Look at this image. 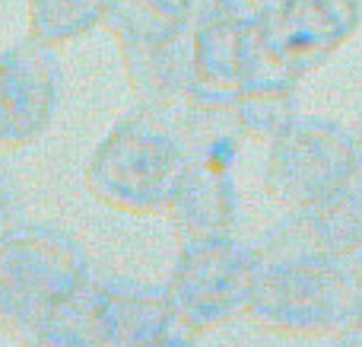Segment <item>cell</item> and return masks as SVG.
Returning a JSON list of instances; mask_svg holds the SVG:
<instances>
[{
	"label": "cell",
	"mask_w": 362,
	"mask_h": 347,
	"mask_svg": "<svg viewBox=\"0 0 362 347\" xmlns=\"http://www.w3.org/2000/svg\"><path fill=\"white\" fill-rule=\"evenodd\" d=\"M245 316L286 338H334L362 319V290L350 258L315 252L261 255Z\"/></svg>",
	"instance_id": "obj_1"
},
{
	"label": "cell",
	"mask_w": 362,
	"mask_h": 347,
	"mask_svg": "<svg viewBox=\"0 0 362 347\" xmlns=\"http://www.w3.org/2000/svg\"><path fill=\"white\" fill-rule=\"evenodd\" d=\"M185 159V144L163 108L140 106L93 150L86 188L124 214H165Z\"/></svg>",
	"instance_id": "obj_2"
},
{
	"label": "cell",
	"mask_w": 362,
	"mask_h": 347,
	"mask_svg": "<svg viewBox=\"0 0 362 347\" xmlns=\"http://www.w3.org/2000/svg\"><path fill=\"white\" fill-rule=\"evenodd\" d=\"M89 274L86 249L70 233L45 223H16L0 236V329L25 338L48 303Z\"/></svg>",
	"instance_id": "obj_3"
},
{
	"label": "cell",
	"mask_w": 362,
	"mask_h": 347,
	"mask_svg": "<svg viewBox=\"0 0 362 347\" xmlns=\"http://www.w3.org/2000/svg\"><path fill=\"white\" fill-rule=\"evenodd\" d=\"M257 268H261L257 249L238 242L235 233L187 239L165 280V293L181 329H187L191 335H204L245 316Z\"/></svg>",
	"instance_id": "obj_4"
},
{
	"label": "cell",
	"mask_w": 362,
	"mask_h": 347,
	"mask_svg": "<svg viewBox=\"0 0 362 347\" xmlns=\"http://www.w3.org/2000/svg\"><path fill=\"white\" fill-rule=\"evenodd\" d=\"M362 169L356 137L331 121L296 118L270 140L264 166V191L289 214L308 210L337 195Z\"/></svg>",
	"instance_id": "obj_5"
},
{
	"label": "cell",
	"mask_w": 362,
	"mask_h": 347,
	"mask_svg": "<svg viewBox=\"0 0 362 347\" xmlns=\"http://www.w3.org/2000/svg\"><path fill=\"white\" fill-rule=\"evenodd\" d=\"M61 99V61L54 48L25 42L0 51V147L19 150L48 131Z\"/></svg>",
	"instance_id": "obj_6"
},
{
	"label": "cell",
	"mask_w": 362,
	"mask_h": 347,
	"mask_svg": "<svg viewBox=\"0 0 362 347\" xmlns=\"http://www.w3.org/2000/svg\"><path fill=\"white\" fill-rule=\"evenodd\" d=\"M238 153L242 150H232V147L187 153L185 169L165 207L172 227L185 242L235 233L238 191L232 172H235Z\"/></svg>",
	"instance_id": "obj_7"
},
{
	"label": "cell",
	"mask_w": 362,
	"mask_h": 347,
	"mask_svg": "<svg viewBox=\"0 0 362 347\" xmlns=\"http://www.w3.org/2000/svg\"><path fill=\"white\" fill-rule=\"evenodd\" d=\"M356 25V0H283L264 19V42L293 76L321 64Z\"/></svg>",
	"instance_id": "obj_8"
},
{
	"label": "cell",
	"mask_w": 362,
	"mask_h": 347,
	"mask_svg": "<svg viewBox=\"0 0 362 347\" xmlns=\"http://www.w3.org/2000/svg\"><path fill=\"white\" fill-rule=\"evenodd\" d=\"M286 252H315L334 258H353L362 252V169L327 201L289 214L257 246V255Z\"/></svg>",
	"instance_id": "obj_9"
},
{
	"label": "cell",
	"mask_w": 362,
	"mask_h": 347,
	"mask_svg": "<svg viewBox=\"0 0 362 347\" xmlns=\"http://www.w3.org/2000/svg\"><path fill=\"white\" fill-rule=\"evenodd\" d=\"M32 347H115L112 306L105 278L86 280L64 290L29 329Z\"/></svg>",
	"instance_id": "obj_10"
},
{
	"label": "cell",
	"mask_w": 362,
	"mask_h": 347,
	"mask_svg": "<svg viewBox=\"0 0 362 347\" xmlns=\"http://www.w3.org/2000/svg\"><path fill=\"white\" fill-rule=\"evenodd\" d=\"M127 83L140 106L165 108L181 102L197 83L194 32H181L165 42H118Z\"/></svg>",
	"instance_id": "obj_11"
},
{
	"label": "cell",
	"mask_w": 362,
	"mask_h": 347,
	"mask_svg": "<svg viewBox=\"0 0 362 347\" xmlns=\"http://www.w3.org/2000/svg\"><path fill=\"white\" fill-rule=\"evenodd\" d=\"M105 287L112 306L115 347H137L181 325L165 287L134 278H105Z\"/></svg>",
	"instance_id": "obj_12"
},
{
	"label": "cell",
	"mask_w": 362,
	"mask_h": 347,
	"mask_svg": "<svg viewBox=\"0 0 362 347\" xmlns=\"http://www.w3.org/2000/svg\"><path fill=\"white\" fill-rule=\"evenodd\" d=\"M206 16V0H112L105 25L115 42H165Z\"/></svg>",
	"instance_id": "obj_13"
},
{
	"label": "cell",
	"mask_w": 362,
	"mask_h": 347,
	"mask_svg": "<svg viewBox=\"0 0 362 347\" xmlns=\"http://www.w3.org/2000/svg\"><path fill=\"white\" fill-rule=\"evenodd\" d=\"M296 80H255L235 89V112L245 137L276 140L296 121Z\"/></svg>",
	"instance_id": "obj_14"
},
{
	"label": "cell",
	"mask_w": 362,
	"mask_h": 347,
	"mask_svg": "<svg viewBox=\"0 0 362 347\" xmlns=\"http://www.w3.org/2000/svg\"><path fill=\"white\" fill-rule=\"evenodd\" d=\"M112 0H29V38L42 45H67L105 25Z\"/></svg>",
	"instance_id": "obj_15"
},
{
	"label": "cell",
	"mask_w": 362,
	"mask_h": 347,
	"mask_svg": "<svg viewBox=\"0 0 362 347\" xmlns=\"http://www.w3.org/2000/svg\"><path fill=\"white\" fill-rule=\"evenodd\" d=\"M16 227V191H13V182L0 172V236L10 233Z\"/></svg>",
	"instance_id": "obj_16"
},
{
	"label": "cell",
	"mask_w": 362,
	"mask_h": 347,
	"mask_svg": "<svg viewBox=\"0 0 362 347\" xmlns=\"http://www.w3.org/2000/svg\"><path fill=\"white\" fill-rule=\"evenodd\" d=\"M137 347H194V341H191V331L178 325V329L165 331V335L153 338V341H144V344H137Z\"/></svg>",
	"instance_id": "obj_17"
},
{
	"label": "cell",
	"mask_w": 362,
	"mask_h": 347,
	"mask_svg": "<svg viewBox=\"0 0 362 347\" xmlns=\"http://www.w3.org/2000/svg\"><path fill=\"white\" fill-rule=\"evenodd\" d=\"M334 347H362V319L356 325H353L350 331H344V335L337 338V344Z\"/></svg>",
	"instance_id": "obj_18"
},
{
	"label": "cell",
	"mask_w": 362,
	"mask_h": 347,
	"mask_svg": "<svg viewBox=\"0 0 362 347\" xmlns=\"http://www.w3.org/2000/svg\"><path fill=\"white\" fill-rule=\"evenodd\" d=\"M350 265H353V271H356V280H359V290H362V252H359V255H353V258H350Z\"/></svg>",
	"instance_id": "obj_19"
},
{
	"label": "cell",
	"mask_w": 362,
	"mask_h": 347,
	"mask_svg": "<svg viewBox=\"0 0 362 347\" xmlns=\"http://www.w3.org/2000/svg\"><path fill=\"white\" fill-rule=\"evenodd\" d=\"M356 147H359V157H362V131L356 134Z\"/></svg>",
	"instance_id": "obj_20"
}]
</instances>
